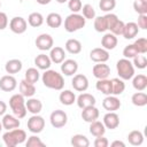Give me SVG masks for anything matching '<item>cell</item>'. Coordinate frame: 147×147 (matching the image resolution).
I'll list each match as a JSON object with an SVG mask.
<instances>
[{
	"label": "cell",
	"mask_w": 147,
	"mask_h": 147,
	"mask_svg": "<svg viewBox=\"0 0 147 147\" xmlns=\"http://www.w3.org/2000/svg\"><path fill=\"white\" fill-rule=\"evenodd\" d=\"M26 125H28V130L31 133L38 134V133L42 132V130L45 129V119L39 114H36V115H32L28 119Z\"/></svg>",
	"instance_id": "8992f818"
},
{
	"label": "cell",
	"mask_w": 147,
	"mask_h": 147,
	"mask_svg": "<svg viewBox=\"0 0 147 147\" xmlns=\"http://www.w3.org/2000/svg\"><path fill=\"white\" fill-rule=\"evenodd\" d=\"M8 16L6 13H2L0 11V30H5L7 26H8Z\"/></svg>",
	"instance_id": "f5cc1de1"
},
{
	"label": "cell",
	"mask_w": 147,
	"mask_h": 147,
	"mask_svg": "<svg viewBox=\"0 0 147 147\" xmlns=\"http://www.w3.org/2000/svg\"><path fill=\"white\" fill-rule=\"evenodd\" d=\"M25 146L26 147H44V146H46L45 145V142L37 136V134H32V136H30L29 138H26V140H25Z\"/></svg>",
	"instance_id": "ab89813d"
},
{
	"label": "cell",
	"mask_w": 147,
	"mask_h": 147,
	"mask_svg": "<svg viewBox=\"0 0 147 147\" xmlns=\"http://www.w3.org/2000/svg\"><path fill=\"white\" fill-rule=\"evenodd\" d=\"M118 44V39H117V36L113 34L111 32H108V33H105L103 37L101 38V47L107 49V51H111L114 49Z\"/></svg>",
	"instance_id": "44dd1931"
},
{
	"label": "cell",
	"mask_w": 147,
	"mask_h": 147,
	"mask_svg": "<svg viewBox=\"0 0 147 147\" xmlns=\"http://www.w3.org/2000/svg\"><path fill=\"white\" fill-rule=\"evenodd\" d=\"M64 48L70 54H79L82 52V42L78 39H75V38L68 39L65 41Z\"/></svg>",
	"instance_id": "83f0119b"
},
{
	"label": "cell",
	"mask_w": 147,
	"mask_h": 147,
	"mask_svg": "<svg viewBox=\"0 0 147 147\" xmlns=\"http://www.w3.org/2000/svg\"><path fill=\"white\" fill-rule=\"evenodd\" d=\"M70 144H71L74 147H88V146H90V140H88L84 134L77 133V134H74V136L71 137Z\"/></svg>",
	"instance_id": "e575fe53"
},
{
	"label": "cell",
	"mask_w": 147,
	"mask_h": 147,
	"mask_svg": "<svg viewBox=\"0 0 147 147\" xmlns=\"http://www.w3.org/2000/svg\"><path fill=\"white\" fill-rule=\"evenodd\" d=\"M56 2H59V3H64V2H68V0H55Z\"/></svg>",
	"instance_id": "6f0895ef"
},
{
	"label": "cell",
	"mask_w": 147,
	"mask_h": 147,
	"mask_svg": "<svg viewBox=\"0 0 147 147\" xmlns=\"http://www.w3.org/2000/svg\"><path fill=\"white\" fill-rule=\"evenodd\" d=\"M41 80H42L44 86H46L47 88H51V90L62 91L64 87V78H63L62 74L57 72L56 70H52V69L44 70Z\"/></svg>",
	"instance_id": "6da1fadb"
},
{
	"label": "cell",
	"mask_w": 147,
	"mask_h": 147,
	"mask_svg": "<svg viewBox=\"0 0 147 147\" xmlns=\"http://www.w3.org/2000/svg\"><path fill=\"white\" fill-rule=\"evenodd\" d=\"M94 30L96 32H106L108 30L107 28V22L105 16H96L94 17Z\"/></svg>",
	"instance_id": "f35d334b"
},
{
	"label": "cell",
	"mask_w": 147,
	"mask_h": 147,
	"mask_svg": "<svg viewBox=\"0 0 147 147\" xmlns=\"http://www.w3.org/2000/svg\"><path fill=\"white\" fill-rule=\"evenodd\" d=\"M90 133L94 137H100V136H105L106 133V127L103 125L102 122L100 121H94L90 123Z\"/></svg>",
	"instance_id": "1f68e13d"
},
{
	"label": "cell",
	"mask_w": 147,
	"mask_h": 147,
	"mask_svg": "<svg viewBox=\"0 0 147 147\" xmlns=\"http://www.w3.org/2000/svg\"><path fill=\"white\" fill-rule=\"evenodd\" d=\"M0 7H1V1H0Z\"/></svg>",
	"instance_id": "94428289"
},
{
	"label": "cell",
	"mask_w": 147,
	"mask_h": 147,
	"mask_svg": "<svg viewBox=\"0 0 147 147\" xmlns=\"http://www.w3.org/2000/svg\"><path fill=\"white\" fill-rule=\"evenodd\" d=\"M83 3L80 0H68V8L71 13H79L82 10Z\"/></svg>",
	"instance_id": "c3c4849f"
},
{
	"label": "cell",
	"mask_w": 147,
	"mask_h": 147,
	"mask_svg": "<svg viewBox=\"0 0 147 147\" xmlns=\"http://www.w3.org/2000/svg\"><path fill=\"white\" fill-rule=\"evenodd\" d=\"M6 111H7V105H6V102L0 100V116H3L6 114Z\"/></svg>",
	"instance_id": "db71d44e"
},
{
	"label": "cell",
	"mask_w": 147,
	"mask_h": 147,
	"mask_svg": "<svg viewBox=\"0 0 147 147\" xmlns=\"http://www.w3.org/2000/svg\"><path fill=\"white\" fill-rule=\"evenodd\" d=\"M20 93L24 96V98H31L36 94V86L34 84H31L29 82H26L25 79H22L20 82Z\"/></svg>",
	"instance_id": "603a6c76"
},
{
	"label": "cell",
	"mask_w": 147,
	"mask_h": 147,
	"mask_svg": "<svg viewBox=\"0 0 147 147\" xmlns=\"http://www.w3.org/2000/svg\"><path fill=\"white\" fill-rule=\"evenodd\" d=\"M59 100L64 106H71L76 102V94L70 90H63L59 95Z\"/></svg>",
	"instance_id": "f1b7e54d"
},
{
	"label": "cell",
	"mask_w": 147,
	"mask_h": 147,
	"mask_svg": "<svg viewBox=\"0 0 147 147\" xmlns=\"http://www.w3.org/2000/svg\"><path fill=\"white\" fill-rule=\"evenodd\" d=\"M82 15L85 17V20H94L95 17V9L91 3H85L82 7Z\"/></svg>",
	"instance_id": "60d3db41"
},
{
	"label": "cell",
	"mask_w": 147,
	"mask_h": 147,
	"mask_svg": "<svg viewBox=\"0 0 147 147\" xmlns=\"http://www.w3.org/2000/svg\"><path fill=\"white\" fill-rule=\"evenodd\" d=\"M139 53H138V51H137V48L134 47V45L133 44H130V45H126L125 47H124V49H123V56L125 57V59H129V60H131V59H133L136 55H138Z\"/></svg>",
	"instance_id": "f6af8a7d"
},
{
	"label": "cell",
	"mask_w": 147,
	"mask_h": 147,
	"mask_svg": "<svg viewBox=\"0 0 147 147\" xmlns=\"http://www.w3.org/2000/svg\"><path fill=\"white\" fill-rule=\"evenodd\" d=\"M9 29L16 34H22L28 29V22L22 16H15L9 21Z\"/></svg>",
	"instance_id": "ba28073f"
},
{
	"label": "cell",
	"mask_w": 147,
	"mask_h": 147,
	"mask_svg": "<svg viewBox=\"0 0 147 147\" xmlns=\"http://www.w3.org/2000/svg\"><path fill=\"white\" fill-rule=\"evenodd\" d=\"M116 7V0H100L99 8L105 13H110Z\"/></svg>",
	"instance_id": "7bdbcfd3"
},
{
	"label": "cell",
	"mask_w": 147,
	"mask_h": 147,
	"mask_svg": "<svg viewBox=\"0 0 147 147\" xmlns=\"http://www.w3.org/2000/svg\"><path fill=\"white\" fill-rule=\"evenodd\" d=\"M127 141L132 146H140L144 142V134L139 130H133L127 134Z\"/></svg>",
	"instance_id": "d6a6232c"
},
{
	"label": "cell",
	"mask_w": 147,
	"mask_h": 147,
	"mask_svg": "<svg viewBox=\"0 0 147 147\" xmlns=\"http://www.w3.org/2000/svg\"><path fill=\"white\" fill-rule=\"evenodd\" d=\"M85 24H86V20L79 13H71L64 20V29L67 32H70V33L83 29Z\"/></svg>",
	"instance_id": "277c9868"
},
{
	"label": "cell",
	"mask_w": 147,
	"mask_h": 147,
	"mask_svg": "<svg viewBox=\"0 0 147 147\" xmlns=\"http://www.w3.org/2000/svg\"><path fill=\"white\" fill-rule=\"evenodd\" d=\"M17 87V80L13 75H5L0 78V90L3 92H11Z\"/></svg>",
	"instance_id": "7c38bea8"
},
{
	"label": "cell",
	"mask_w": 147,
	"mask_h": 147,
	"mask_svg": "<svg viewBox=\"0 0 147 147\" xmlns=\"http://www.w3.org/2000/svg\"><path fill=\"white\" fill-rule=\"evenodd\" d=\"M71 85L77 92H85L88 88V78L83 74H75L71 80Z\"/></svg>",
	"instance_id": "30bf717a"
},
{
	"label": "cell",
	"mask_w": 147,
	"mask_h": 147,
	"mask_svg": "<svg viewBox=\"0 0 147 147\" xmlns=\"http://www.w3.org/2000/svg\"><path fill=\"white\" fill-rule=\"evenodd\" d=\"M90 59L95 63H103L109 60V51L102 47H95L90 52Z\"/></svg>",
	"instance_id": "8fae6325"
},
{
	"label": "cell",
	"mask_w": 147,
	"mask_h": 147,
	"mask_svg": "<svg viewBox=\"0 0 147 147\" xmlns=\"http://www.w3.org/2000/svg\"><path fill=\"white\" fill-rule=\"evenodd\" d=\"M131 101L137 107H144L147 105V94L142 91H138V92L132 94Z\"/></svg>",
	"instance_id": "8d00e7d4"
},
{
	"label": "cell",
	"mask_w": 147,
	"mask_h": 147,
	"mask_svg": "<svg viewBox=\"0 0 147 147\" xmlns=\"http://www.w3.org/2000/svg\"><path fill=\"white\" fill-rule=\"evenodd\" d=\"M48 56H49L52 63L61 64L65 60V51H64V48H62L60 46H53L49 49V55Z\"/></svg>",
	"instance_id": "e0dca14e"
},
{
	"label": "cell",
	"mask_w": 147,
	"mask_h": 147,
	"mask_svg": "<svg viewBox=\"0 0 147 147\" xmlns=\"http://www.w3.org/2000/svg\"><path fill=\"white\" fill-rule=\"evenodd\" d=\"M95 88L105 95H110L111 94V80L108 78L98 79V82L95 84Z\"/></svg>",
	"instance_id": "4dcf8cb0"
},
{
	"label": "cell",
	"mask_w": 147,
	"mask_h": 147,
	"mask_svg": "<svg viewBox=\"0 0 147 147\" xmlns=\"http://www.w3.org/2000/svg\"><path fill=\"white\" fill-rule=\"evenodd\" d=\"M25 107L29 113H31L32 115H36L42 110V102L39 99L31 96V98H28V101H25Z\"/></svg>",
	"instance_id": "7402d4cb"
},
{
	"label": "cell",
	"mask_w": 147,
	"mask_h": 147,
	"mask_svg": "<svg viewBox=\"0 0 147 147\" xmlns=\"http://www.w3.org/2000/svg\"><path fill=\"white\" fill-rule=\"evenodd\" d=\"M140 2H142V3H146L147 5V0H139Z\"/></svg>",
	"instance_id": "91938a15"
},
{
	"label": "cell",
	"mask_w": 147,
	"mask_h": 147,
	"mask_svg": "<svg viewBox=\"0 0 147 147\" xmlns=\"http://www.w3.org/2000/svg\"><path fill=\"white\" fill-rule=\"evenodd\" d=\"M95 98L91 93H80L78 96H76V103L80 109H84L90 106H95Z\"/></svg>",
	"instance_id": "2e32d148"
},
{
	"label": "cell",
	"mask_w": 147,
	"mask_h": 147,
	"mask_svg": "<svg viewBox=\"0 0 147 147\" xmlns=\"http://www.w3.org/2000/svg\"><path fill=\"white\" fill-rule=\"evenodd\" d=\"M78 70V63L76 60L67 59L61 63V72L64 76H74Z\"/></svg>",
	"instance_id": "ac0fdd59"
},
{
	"label": "cell",
	"mask_w": 147,
	"mask_h": 147,
	"mask_svg": "<svg viewBox=\"0 0 147 147\" xmlns=\"http://www.w3.org/2000/svg\"><path fill=\"white\" fill-rule=\"evenodd\" d=\"M105 18H106V22H107V28H108V30H110V29H111V26L117 22L118 16H117L116 14L108 13V14H106V15H105Z\"/></svg>",
	"instance_id": "681fc988"
},
{
	"label": "cell",
	"mask_w": 147,
	"mask_h": 147,
	"mask_svg": "<svg viewBox=\"0 0 147 147\" xmlns=\"http://www.w3.org/2000/svg\"><path fill=\"white\" fill-rule=\"evenodd\" d=\"M133 45L137 48V51H138L139 54H146L147 53V39L145 37H141V38L136 39V41L133 42Z\"/></svg>",
	"instance_id": "ee69618b"
},
{
	"label": "cell",
	"mask_w": 147,
	"mask_h": 147,
	"mask_svg": "<svg viewBox=\"0 0 147 147\" xmlns=\"http://www.w3.org/2000/svg\"><path fill=\"white\" fill-rule=\"evenodd\" d=\"M36 1H37L39 5H48L52 0H36Z\"/></svg>",
	"instance_id": "9f6ffc18"
},
{
	"label": "cell",
	"mask_w": 147,
	"mask_h": 147,
	"mask_svg": "<svg viewBox=\"0 0 147 147\" xmlns=\"http://www.w3.org/2000/svg\"><path fill=\"white\" fill-rule=\"evenodd\" d=\"M102 123L106 129L115 130L119 125V116L116 114V111H108L107 114H105Z\"/></svg>",
	"instance_id": "5bb4252c"
},
{
	"label": "cell",
	"mask_w": 147,
	"mask_h": 147,
	"mask_svg": "<svg viewBox=\"0 0 147 147\" xmlns=\"http://www.w3.org/2000/svg\"><path fill=\"white\" fill-rule=\"evenodd\" d=\"M3 130V127H2V123H1V121H0V132Z\"/></svg>",
	"instance_id": "680465c9"
},
{
	"label": "cell",
	"mask_w": 147,
	"mask_h": 147,
	"mask_svg": "<svg viewBox=\"0 0 147 147\" xmlns=\"http://www.w3.org/2000/svg\"><path fill=\"white\" fill-rule=\"evenodd\" d=\"M132 63L134 68L138 69H145L147 67V59L145 54H138L132 59Z\"/></svg>",
	"instance_id": "b9f144b4"
},
{
	"label": "cell",
	"mask_w": 147,
	"mask_h": 147,
	"mask_svg": "<svg viewBox=\"0 0 147 147\" xmlns=\"http://www.w3.org/2000/svg\"><path fill=\"white\" fill-rule=\"evenodd\" d=\"M132 86L137 91H145L147 87V76L144 74L134 75L132 78Z\"/></svg>",
	"instance_id": "4316f807"
},
{
	"label": "cell",
	"mask_w": 147,
	"mask_h": 147,
	"mask_svg": "<svg viewBox=\"0 0 147 147\" xmlns=\"http://www.w3.org/2000/svg\"><path fill=\"white\" fill-rule=\"evenodd\" d=\"M116 70L118 74V77L123 80H130L134 76V67L131 60L129 59H121L116 63Z\"/></svg>",
	"instance_id": "5b68a950"
},
{
	"label": "cell",
	"mask_w": 147,
	"mask_h": 147,
	"mask_svg": "<svg viewBox=\"0 0 147 147\" xmlns=\"http://www.w3.org/2000/svg\"><path fill=\"white\" fill-rule=\"evenodd\" d=\"M111 80V94L113 95H121L124 90H125V83L123 79H121L119 77L118 78H113L110 79Z\"/></svg>",
	"instance_id": "836d02e7"
},
{
	"label": "cell",
	"mask_w": 147,
	"mask_h": 147,
	"mask_svg": "<svg viewBox=\"0 0 147 147\" xmlns=\"http://www.w3.org/2000/svg\"><path fill=\"white\" fill-rule=\"evenodd\" d=\"M22 61L18 60V59H11V60H8L5 64V70L7 74L9 75H15L17 72H20L22 70Z\"/></svg>",
	"instance_id": "484cf974"
},
{
	"label": "cell",
	"mask_w": 147,
	"mask_h": 147,
	"mask_svg": "<svg viewBox=\"0 0 147 147\" xmlns=\"http://www.w3.org/2000/svg\"><path fill=\"white\" fill-rule=\"evenodd\" d=\"M111 147H125V144L121 140H114L111 144H110Z\"/></svg>",
	"instance_id": "11a10c76"
},
{
	"label": "cell",
	"mask_w": 147,
	"mask_h": 147,
	"mask_svg": "<svg viewBox=\"0 0 147 147\" xmlns=\"http://www.w3.org/2000/svg\"><path fill=\"white\" fill-rule=\"evenodd\" d=\"M49 122L54 129H61V127L65 126V124L68 123V115L65 111H63L61 109H56L51 114Z\"/></svg>",
	"instance_id": "52a82bcc"
},
{
	"label": "cell",
	"mask_w": 147,
	"mask_h": 147,
	"mask_svg": "<svg viewBox=\"0 0 147 147\" xmlns=\"http://www.w3.org/2000/svg\"><path fill=\"white\" fill-rule=\"evenodd\" d=\"M1 123H2V127L5 130H13V129L20 127V125H21L20 118H17L14 114H5L2 116Z\"/></svg>",
	"instance_id": "d6986e66"
},
{
	"label": "cell",
	"mask_w": 147,
	"mask_h": 147,
	"mask_svg": "<svg viewBox=\"0 0 147 147\" xmlns=\"http://www.w3.org/2000/svg\"><path fill=\"white\" fill-rule=\"evenodd\" d=\"M63 20L59 13H49L46 17V24L52 29H57L62 25Z\"/></svg>",
	"instance_id": "f546056e"
},
{
	"label": "cell",
	"mask_w": 147,
	"mask_h": 147,
	"mask_svg": "<svg viewBox=\"0 0 147 147\" xmlns=\"http://www.w3.org/2000/svg\"><path fill=\"white\" fill-rule=\"evenodd\" d=\"M92 74L96 79H106L110 75V67L106 64V62L96 63L92 68Z\"/></svg>",
	"instance_id": "4fadbf2b"
},
{
	"label": "cell",
	"mask_w": 147,
	"mask_h": 147,
	"mask_svg": "<svg viewBox=\"0 0 147 147\" xmlns=\"http://www.w3.org/2000/svg\"><path fill=\"white\" fill-rule=\"evenodd\" d=\"M139 32V28L137 25L136 22H127L124 24V29H123V33L122 36L125 38V39H133L134 37H137Z\"/></svg>",
	"instance_id": "cb8c5ba5"
},
{
	"label": "cell",
	"mask_w": 147,
	"mask_h": 147,
	"mask_svg": "<svg viewBox=\"0 0 147 147\" xmlns=\"http://www.w3.org/2000/svg\"><path fill=\"white\" fill-rule=\"evenodd\" d=\"M124 24H125V23L118 18L117 22L111 26V29H110L109 31H110L113 34H115V36H122V33H123V29H124Z\"/></svg>",
	"instance_id": "bcb514c9"
},
{
	"label": "cell",
	"mask_w": 147,
	"mask_h": 147,
	"mask_svg": "<svg viewBox=\"0 0 147 147\" xmlns=\"http://www.w3.org/2000/svg\"><path fill=\"white\" fill-rule=\"evenodd\" d=\"M133 9L138 15H147V5L140 2L139 0H136L133 2Z\"/></svg>",
	"instance_id": "7dc6e473"
},
{
	"label": "cell",
	"mask_w": 147,
	"mask_h": 147,
	"mask_svg": "<svg viewBox=\"0 0 147 147\" xmlns=\"http://www.w3.org/2000/svg\"><path fill=\"white\" fill-rule=\"evenodd\" d=\"M42 23H44V16L38 11H33L28 16V24L32 28H39L42 25Z\"/></svg>",
	"instance_id": "d590c367"
},
{
	"label": "cell",
	"mask_w": 147,
	"mask_h": 147,
	"mask_svg": "<svg viewBox=\"0 0 147 147\" xmlns=\"http://www.w3.org/2000/svg\"><path fill=\"white\" fill-rule=\"evenodd\" d=\"M40 78V72H39V69L37 68H29L26 69L25 71V75H24V79L31 84H36Z\"/></svg>",
	"instance_id": "74e56055"
},
{
	"label": "cell",
	"mask_w": 147,
	"mask_h": 147,
	"mask_svg": "<svg viewBox=\"0 0 147 147\" xmlns=\"http://www.w3.org/2000/svg\"><path fill=\"white\" fill-rule=\"evenodd\" d=\"M99 115H100V111L95 106H90L82 109V118L87 123L96 121L99 118Z\"/></svg>",
	"instance_id": "ffe728a7"
},
{
	"label": "cell",
	"mask_w": 147,
	"mask_h": 147,
	"mask_svg": "<svg viewBox=\"0 0 147 147\" xmlns=\"http://www.w3.org/2000/svg\"><path fill=\"white\" fill-rule=\"evenodd\" d=\"M26 132L20 127L7 130V132L2 134V140L7 147H15L17 145H21L26 140Z\"/></svg>",
	"instance_id": "7a4b0ae2"
},
{
	"label": "cell",
	"mask_w": 147,
	"mask_h": 147,
	"mask_svg": "<svg viewBox=\"0 0 147 147\" xmlns=\"http://www.w3.org/2000/svg\"><path fill=\"white\" fill-rule=\"evenodd\" d=\"M121 106H122V103H121L119 99L113 94L107 95L102 101V107L107 111H116L121 108Z\"/></svg>",
	"instance_id": "9a60e30c"
},
{
	"label": "cell",
	"mask_w": 147,
	"mask_h": 147,
	"mask_svg": "<svg viewBox=\"0 0 147 147\" xmlns=\"http://www.w3.org/2000/svg\"><path fill=\"white\" fill-rule=\"evenodd\" d=\"M137 25H138V28H140L142 30H146L147 29V15H139Z\"/></svg>",
	"instance_id": "816d5d0a"
},
{
	"label": "cell",
	"mask_w": 147,
	"mask_h": 147,
	"mask_svg": "<svg viewBox=\"0 0 147 147\" xmlns=\"http://www.w3.org/2000/svg\"><path fill=\"white\" fill-rule=\"evenodd\" d=\"M34 44H36V47L40 51H49L53 46H54V40H53V37L48 33H41L39 34L36 40H34Z\"/></svg>",
	"instance_id": "9c48e42d"
},
{
	"label": "cell",
	"mask_w": 147,
	"mask_h": 147,
	"mask_svg": "<svg viewBox=\"0 0 147 147\" xmlns=\"http://www.w3.org/2000/svg\"><path fill=\"white\" fill-rule=\"evenodd\" d=\"M93 145H94V147H108L109 141L105 136H100V137H95Z\"/></svg>",
	"instance_id": "f907efd6"
},
{
	"label": "cell",
	"mask_w": 147,
	"mask_h": 147,
	"mask_svg": "<svg viewBox=\"0 0 147 147\" xmlns=\"http://www.w3.org/2000/svg\"><path fill=\"white\" fill-rule=\"evenodd\" d=\"M34 65L39 70H47V69L51 68L52 61H51L48 55L41 53V54H39V55H37L34 57Z\"/></svg>",
	"instance_id": "d4e9b609"
},
{
	"label": "cell",
	"mask_w": 147,
	"mask_h": 147,
	"mask_svg": "<svg viewBox=\"0 0 147 147\" xmlns=\"http://www.w3.org/2000/svg\"><path fill=\"white\" fill-rule=\"evenodd\" d=\"M9 107L13 111V114L17 118H24L26 116V107H25V98L21 93L13 94L9 99Z\"/></svg>",
	"instance_id": "3957f363"
}]
</instances>
